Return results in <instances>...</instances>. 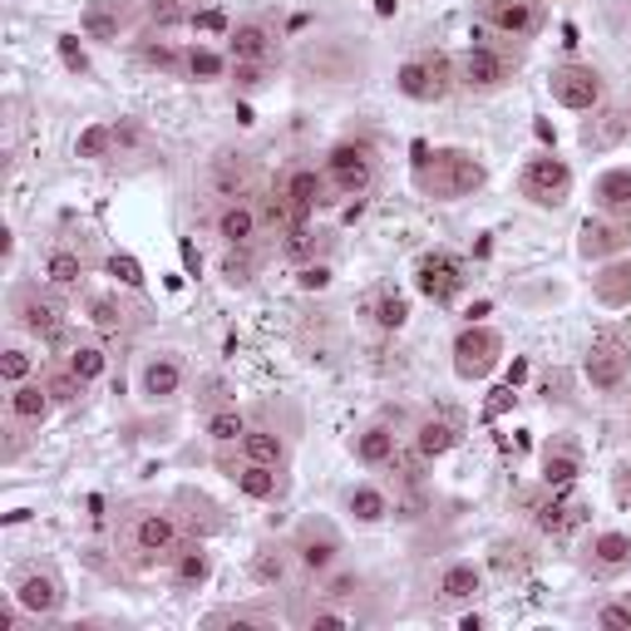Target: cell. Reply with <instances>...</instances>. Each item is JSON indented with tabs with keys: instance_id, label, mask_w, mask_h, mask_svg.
<instances>
[{
	"instance_id": "obj_1",
	"label": "cell",
	"mask_w": 631,
	"mask_h": 631,
	"mask_svg": "<svg viewBox=\"0 0 631 631\" xmlns=\"http://www.w3.org/2000/svg\"><path fill=\"white\" fill-rule=\"evenodd\" d=\"M414 173H420V187L439 203H454V197H473L489 177V168L469 153V148H439L429 153L424 144H414Z\"/></svg>"
},
{
	"instance_id": "obj_2",
	"label": "cell",
	"mask_w": 631,
	"mask_h": 631,
	"mask_svg": "<svg viewBox=\"0 0 631 631\" xmlns=\"http://www.w3.org/2000/svg\"><path fill=\"white\" fill-rule=\"evenodd\" d=\"M631 375V341L621 331H597L587 345V380L592 390H621Z\"/></svg>"
},
{
	"instance_id": "obj_3",
	"label": "cell",
	"mask_w": 631,
	"mask_h": 631,
	"mask_svg": "<svg viewBox=\"0 0 631 631\" xmlns=\"http://www.w3.org/2000/svg\"><path fill=\"white\" fill-rule=\"evenodd\" d=\"M503 360V335L489 331V325H463L454 335V375L459 380H483L493 375V365Z\"/></svg>"
},
{
	"instance_id": "obj_4",
	"label": "cell",
	"mask_w": 631,
	"mask_h": 631,
	"mask_svg": "<svg viewBox=\"0 0 631 631\" xmlns=\"http://www.w3.org/2000/svg\"><path fill=\"white\" fill-rule=\"evenodd\" d=\"M394 89H400L404 99H420V104H439V99L454 89V69L444 55L404 59L400 74H394Z\"/></svg>"
},
{
	"instance_id": "obj_5",
	"label": "cell",
	"mask_w": 631,
	"mask_h": 631,
	"mask_svg": "<svg viewBox=\"0 0 631 631\" xmlns=\"http://www.w3.org/2000/svg\"><path fill=\"white\" fill-rule=\"evenodd\" d=\"M518 187H523V197H528V203H538V207H562V203H567V193H572V168L562 163V158H552V153L528 158V168H523Z\"/></svg>"
},
{
	"instance_id": "obj_6",
	"label": "cell",
	"mask_w": 631,
	"mask_h": 631,
	"mask_svg": "<svg viewBox=\"0 0 631 631\" xmlns=\"http://www.w3.org/2000/svg\"><path fill=\"white\" fill-rule=\"evenodd\" d=\"M325 183H335L345 197H360L375 183V153L365 144H335L325 153Z\"/></svg>"
},
{
	"instance_id": "obj_7",
	"label": "cell",
	"mask_w": 631,
	"mask_h": 631,
	"mask_svg": "<svg viewBox=\"0 0 631 631\" xmlns=\"http://www.w3.org/2000/svg\"><path fill=\"white\" fill-rule=\"evenodd\" d=\"M548 89L562 108H572V114H592V108L601 104V74L592 65H558L548 79Z\"/></svg>"
},
{
	"instance_id": "obj_8",
	"label": "cell",
	"mask_w": 631,
	"mask_h": 631,
	"mask_svg": "<svg viewBox=\"0 0 631 631\" xmlns=\"http://www.w3.org/2000/svg\"><path fill=\"white\" fill-rule=\"evenodd\" d=\"M414 286H420L424 301L449 306L454 296L463 291V266L454 262L449 252H429V256H420V266H414Z\"/></svg>"
},
{
	"instance_id": "obj_9",
	"label": "cell",
	"mask_w": 631,
	"mask_h": 631,
	"mask_svg": "<svg viewBox=\"0 0 631 631\" xmlns=\"http://www.w3.org/2000/svg\"><path fill=\"white\" fill-rule=\"evenodd\" d=\"M10 601H20V611H30V617H55L59 607H65V587H59L55 572H20L15 592H10Z\"/></svg>"
},
{
	"instance_id": "obj_10",
	"label": "cell",
	"mask_w": 631,
	"mask_h": 631,
	"mask_svg": "<svg viewBox=\"0 0 631 631\" xmlns=\"http://www.w3.org/2000/svg\"><path fill=\"white\" fill-rule=\"evenodd\" d=\"M128 542H134V552L144 562L177 552V523H173V513H138L134 528H128Z\"/></svg>"
},
{
	"instance_id": "obj_11",
	"label": "cell",
	"mask_w": 631,
	"mask_h": 631,
	"mask_svg": "<svg viewBox=\"0 0 631 631\" xmlns=\"http://www.w3.org/2000/svg\"><path fill=\"white\" fill-rule=\"evenodd\" d=\"M15 316H20V325H25L30 335H39V341H59V301H49L39 286H25V291H15Z\"/></svg>"
},
{
	"instance_id": "obj_12",
	"label": "cell",
	"mask_w": 631,
	"mask_h": 631,
	"mask_svg": "<svg viewBox=\"0 0 631 631\" xmlns=\"http://www.w3.org/2000/svg\"><path fill=\"white\" fill-rule=\"evenodd\" d=\"M508 59L498 55V49H489V45H473L469 55L459 59V84H469V89H479V94H489V89H503L508 84Z\"/></svg>"
},
{
	"instance_id": "obj_13",
	"label": "cell",
	"mask_w": 631,
	"mask_h": 631,
	"mask_svg": "<svg viewBox=\"0 0 631 631\" xmlns=\"http://www.w3.org/2000/svg\"><path fill=\"white\" fill-rule=\"evenodd\" d=\"M582 256H592V262H597V256H617V252H627L631 246V222H621V217H587V222H582Z\"/></svg>"
},
{
	"instance_id": "obj_14",
	"label": "cell",
	"mask_w": 631,
	"mask_h": 631,
	"mask_svg": "<svg viewBox=\"0 0 631 631\" xmlns=\"http://www.w3.org/2000/svg\"><path fill=\"white\" fill-rule=\"evenodd\" d=\"M282 193H286V203H291V217H296V222H311L316 203L325 197V173H316V168L296 163L291 173L282 177Z\"/></svg>"
},
{
	"instance_id": "obj_15",
	"label": "cell",
	"mask_w": 631,
	"mask_h": 631,
	"mask_svg": "<svg viewBox=\"0 0 631 631\" xmlns=\"http://www.w3.org/2000/svg\"><path fill=\"white\" fill-rule=\"evenodd\" d=\"M138 390H144L148 404L177 400V390H183V365H177L173 355H153V360L138 370Z\"/></svg>"
},
{
	"instance_id": "obj_16",
	"label": "cell",
	"mask_w": 631,
	"mask_h": 631,
	"mask_svg": "<svg viewBox=\"0 0 631 631\" xmlns=\"http://www.w3.org/2000/svg\"><path fill=\"white\" fill-rule=\"evenodd\" d=\"M296 558H301L306 572H331L335 558H341V538H335L325 523H311V528H301V538H296Z\"/></svg>"
},
{
	"instance_id": "obj_17",
	"label": "cell",
	"mask_w": 631,
	"mask_h": 631,
	"mask_svg": "<svg viewBox=\"0 0 631 631\" xmlns=\"http://www.w3.org/2000/svg\"><path fill=\"white\" fill-rule=\"evenodd\" d=\"M592 203H597V213L631 222V168H607V173L592 183Z\"/></svg>"
},
{
	"instance_id": "obj_18",
	"label": "cell",
	"mask_w": 631,
	"mask_h": 631,
	"mask_svg": "<svg viewBox=\"0 0 631 631\" xmlns=\"http://www.w3.org/2000/svg\"><path fill=\"white\" fill-rule=\"evenodd\" d=\"M227 55H232V65H266V59H272V30H266L262 20L237 25L232 35H227Z\"/></svg>"
},
{
	"instance_id": "obj_19",
	"label": "cell",
	"mask_w": 631,
	"mask_h": 631,
	"mask_svg": "<svg viewBox=\"0 0 631 631\" xmlns=\"http://www.w3.org/2000/svg\"><path fill=\"white\" fill-rule=\"evenodd\" d=\"M246 183H252V173H246V163L237 153H217L213 168H207V187H213L222 203H242Z\"/></svg>"
},
{
	"instance_id": "obj_20",
	"label": "cell",
	"mask_w": 631,
	"mask_h": 631,
	"mask_svg": "<svg viewBox=\"0 0 631 631\" xmlns=\"http://www.w3.org/2000/svg\"><path fill=\"white\" fill-rule=\"evenodd\" d=\"M483 5V20L503 35H532L538 15H532V0H479Z\"/></svg>"
},
{
	"instance_id": "obj_21",
	"label": "cell",
	"mask_w": 631,
	"mask_h": 631,
	"mask_svg": "<svg viewBox=\"0 0 631 631\" xmlns=\"http://www.w3.org/2000/svg\"><path fill=\"white\" fill-rule=\"evenodd\" d=\"M256 227H262V217H256V207L246 203H222V213H217V237H222L227 246H252Z\"/></svg>"
},
{
	"instance_id": "obj_22",
	"label": "cell",
	"mask_w": 631,
	"mask_h": 631,
	"mask_svg": "<svg viewBox=\"0 0 631 631\" xmlns=\"http://www.w3.org/2000/svg\"><path fill=\"white\" fill-rule=\"evenodd\" d=\"M49 410H55V400H49L45 385H30V380L10 385V414H15L20 424H45Z\"/></svg>"
},
{
	"instance_id": "obj_23",
	"label": "cell",
	"mask_w": 631,
	"mask_h": 631,
	"mask_svg": "<svg viewBox=\"0 0 631 631\" xmlns=\"http://www.w3.org/2000/svg\"><path fill=\"white\" fill-rule=\"evenodd\" d=\"M79 30H84L89 39H118V30H124V5H118V0H89L84 15H79Z\"/></svg>"
},
{
	"instance_id": "obj_24",
	"label": "cell",
	"mask_w": 631,
	"mask_h": 631,
	"mask_svg": "<svg viewBox=\"0 0 631 631\" xmlns=\"http://www.w3.org/2000/svg\"><path fill=\"white\" fill-rule=\"evenodd\" d=\"M345 513H351L360 528H375V523L390 518V498H385L380 489H370V483H355V489L345 493Z\"/></svg>"
},
{
	"instance_id": "obj_25",
	"label": "cell",
	"mask_w": 631,
	"mask_h": 631,
	"mask_svg": "<svg viewBox=\"0 0 631 631\" xmlns=\"http://www.w3.org/2000/svg\"><path fill=\"white\" fill-rule=\"evenodd\" d=\"M479 587H483V572L473 567V562H449V567L439 572V597L444 601H469Z\"/></svg>"
},
{
	"instance_id": "obj_26",
	"label": "cell",
	"mask_w": 631,
	"mask_h": 631,
	"mask_svg": "<svg viewBox=\"0 0 631 631\" xmlns=\"http://www.w3.org/2000/svg\"><path fill=\"white\" fill-rule=\"evenodd\" d=\"M45 282L55 286V291H74V286L84 282V256H79V252H65V246H55V252L45 256Z\"/></svg>"
},
{
	"instance_id": "obj_27",
	"label": "cell",
	"mask_w": 631,
	"mask_h": 631,
	"mask_svg": "<svg viewBox=\"0 0 631 631\" xmlns=\"http://www.w3.org/2000/svg\"><path fill=\"white\" fill-rule=\"evenodd\" d=\"M355 459L370 463V469L390 463L394 459V429H390V424H370L365 434H355Z\"/></svg>"
},
{
	"instance_id": "obj_28",
	"label": "cell",
	"mask_w": 631,
	"mask_h": 631,
	"mask_svg": "<svg viewBox=\"0 0 631 631\" xmlns=\"http://www.w3.org/2000/svg\"><path fill=\"white\" fill-rule=\"evenodd\" d=\"M582 518H587V508H582V503L552 498V503H542V508H538V528L548 532V538H567L572 528H582Z\"/></svg>"
},
{
	"instance_id": "obj_29",
	"label": "cell",
	"mask_w": 631,
	"mask_h": 631,
	"mask_svg": "<svg viewBox=\"0 0 631 631\" xmlns=\"http://www.w3.org/2000/svg\"><path fill=\"white\" fill-rule=\"evenodd\" d=\"M207 577H213V558H207L197 542H187V548L173 552V582L177 587H203Z\"/></svg>"
},
{
	"instance_id": "obj_30",
	"label": "cell",
	"mask_w": 631,
	"mask_h": 631,
	"mask_svg": "<svg viewBox=\"0 0 631 631\" xmlns=\"http://www.w3.org/2000/svg\"><path fill=\"white\" fill-rule=\"evenodd\" d=\"M232 483L246 493V498H256V503L276 498V469H272V463H252V459H246L242 469L232 473Z\"/></svg>"
},
{
	"instance_id": "obj_31",
	"label": "cell",
	"mask_w": 631,
	"mask_h": 631,
	"mask_svg": "<svg viewBox=\"0 0 631 631\" xmlns=\"http://www.w3.org/2000/svg\"><path fill=\"white\" fill-rule=\"evenodd\" d=\"M454 439H459V429L449 420H424L420 434H414V449H420V459H439V454L454 449Z\"/></svg>"
},
{
	"instance_id": "obj_32",
	"label": "cell",
	"mask_w": 631,
	"mask_h": 631,
	"mask_svg": "<svg viewBox=\"0 0 631 631\" xmlns=\"http://www.w3.org/2000/svg\"><path fill=\"white\" fill-rule=\"evenodd\" d=\"M242 454L252 463H272V469H282L286 444H282V434H272V429H246L242 434Z\"/></svg>"
},
{
	"instance_id": "obj_33",
	"label": "cell",
	"mask_w": 631,
	"mask_h": 631,
	"mask_svg": "<svg viewBox=\"0 0 631 631\" xmlns=\"http://www.w3.org/2000/svg\"><path fill=\"white\" fill-rule=\"evenodd\" d=\"M627 124H631L627 114H617V108H607V114H597L587 128H582V144H587L592 153H597V148H611L621 134H627Z\"/></svg>"
},
{
	"instance_id": "obj_34",
	"label": "cell",
	"mask_w": 631,
	"mask_h": 631,
	"mask_svg": "<svg viewBox=\"0 0 631 631\" xmlns=\"http://www.w3.org/2000/svg\"><path fill=\"white\" fill-rule=\"evenodd\" d=\"M597 301L601 306H631V262H617L597 276Z\"/></svg>"
},
{
	"instance_id": "obj_35",
	"label": "cell",
	"mask_w": 631,
	"mask_h": 631,
	"mask_svg": "<svg viewBox=\"0 0 631 631\" xmlns=\"http://www.w3.org/2000/svg\"><path fill=\"white\" fill-rule=\"evenodd\" d=\"M592 562H597L601 572H617L631 562V538L627 532H601L597 542H592Z\"/></svg>"
},
{
	"instance_id": "obj_36",
	"label": "cell",
	"mask_w": 631,
	"mask_h": 631,
	"mask_svg": "<svg viewBox=\"0 0 631 631\" xmlns=\"http://www.w3.org/2000/svg\"><path fill=\"white\" fill-rule=\"evenodd\" d=\"M577 473H582L577 454H572V449H548V459H542V483H548V489H567Z\"/></svg>"
},
{
	"instance_id": "obj_37",
	"label": "cell",
	"mask_w": 631,
	"mask_h": 631,
	"mask_svg": "<svg viewBox=\"0 0 631 631\" xmlns=\"http://www.w3.org/2000/svg\"><path fill=\"white\" fill-rule=\"evenodd\" d=\"M114 144H118V128L114 124H89L84 134L74 138V153L79 158H108V153H114Z\"/></svg>"
},
{
	"instance_id": "obj_38",
	"label": "cell",
	"mask_w": 631,
	"mask_h": 631,
	"mask_svg": "<svg viewBox=\"0 0 631 631\" xmlns=\"http://www.w3.org/2000/svg\"><path fill=\"white\" fill-rule=\"evenodd\" d=\"M45 390H49V400H55V404H79V400H84V380H79V375L69 370V365H59V370H49Z\"/></svg>"
},
{
	"instance_id": "obj_39",
	"label": "cell",
	"mask_w": 631,
	"mask_h": 631,
	"mask_svg": "<svg viewBox=\"0 0 631 631\" xmlns=\"http://www.w3.org/2000/svg\"><path fill=\"white\" fill-rule=\"evenodd\" d=\"M65 365H69V370H74V375H79V380L89 385V380H99V375H104V365H108V360H104V351H99V345L79 341L74 351H69V360H65Z\"/></svg>"
},
{
	"instance_id": "obj_40",
	"label": "cell",
	"mask_w": 631,
	"mask_h": 631,
	"mask_svg": "<svg viewBox=\"0 0 631 631\" xmlns=\"http://www.w3.org/2000/svg\"><path fill=\"white\" fill-rule=\"evenodd\" d=\"M187 74H193V79H222L227 74V55H217V49H207V45H193V49H187Z\"/></svg>"
},
{
	"instance_id": "obj_41",
	"label": "cell",
	"mask_w": 631,
	"mask_h": 631,
	"mask_svg": "<svg viewBox=\"0 0 631 631\" xmlns=\"http://www.w3.org/2000/svg\"><path fill=\"white\" fill-rule=\"evenodd\" d=\"M282 252L291 256V262H301V266H306V262L316 256V232H311L306 222H291V227L282 232Z\"/></svg>"
},
{
	"instance_id": "obj_42",
	"label": "cell",
	"mask_w": 631,
	"mask_h": 631,
	"mask_svg": "<svg viewBox=\"0 0 631 631\" xmlns=\"http://www.w3.org/2000/svg\"><path fill=\"white\" fill-rule=\"evenodd\" d=\"M144 59H148L153 69H168V74H187V55H177V49L163 45V39H158V45L148 39V45H144Z\"/></svg>"
},
{
	"instance_id": "obj_43",
	"label": "cell",
	"mask_w": 631,
	"mask_h": 631,
	"mask_svg": "<svg viewBox=\"0 0 631 631\" xmlns=\"http://www.w3.org/2000/svg\"><path fill=\"white\" fill-rule=\"evenodd\" d=\"M89 321L99 325V331H124V311H118V301L114 296H94V301H89Z\"/></svg>"
},
{
	"instance_id": "obj_44",
	"label": "cell",
	"mask_w": 631,
	"mask_h": 631,
	"mask_svg": "<svg viewBox=\"0 0 631 631\" xmlns=\"http://www.w3.org/2000/svg\"><path fill=\"white\" fill-rule=\"evenodd\" d=\"M404 321H410L404 296H380V301H375V325H380V331H400Z\"/></svg>"
},
{
	"instance_id": "obj_45",
	"label": "cell",
	"mask_w": 631,
	"mask_h": 631,
	"mask_svg": "<svg viewBox=\"0 0 631 631\" xmlns=\"http://www.w3.org/2000/svg\"><path fill=\"white\" fill-rule=\"evenodd\" d=\"M30 370H35V360H30V351H20V345H10V351L0 355V380L5 385L30 380Z\"/></svg>"
},
{
	"instance_id": "obj_46",
	"label": "cell",
	"mask_w": 631,
	"mask_h": 631,
	"mask_svg": "<svg viewBox=\"0 0 631 631\" xmlns=\"http://www.w3.org/2000/svg\"><path fill=\"white\" fill-rule=\"evenodd\" d=\"M207 434H213L217 444H232V439H242V434H246V424H242V414H237V410H217L213 420H207Z\"/></svg>"
},
{
	"instance_id": "obj_47",
	"label": "cell",
	"mask_w": 631,
	"mask_h": 631,
	"mask_svg": "<svg viewBox=\"0 0 631 631\" xmlns=\"http://www.w3.org/2000/svg\"><path fill=\"white\" fill-rule=\"evenodd\" d=\"M108 272H114L124 286H144V266H138V256H128V252L108 256Z\"/></svg>"
},
{
	"instance_id": "obj_48",
	"label": "cell",
	"mask_w": 631,
	"mask_h": 631,
	"mask_svg": "<svg viewBox=\"0 0 631 631\" xmlns=\"http://www.w3.org/2000/svg\"><path fill=\"white\" fill-rule=\"evenodd\" d=\"M193 30H203V35H232V25H227V15L222 10H193V20H187Z\"/></svg>"
},
{
	"instance_id": "obj_49",
	"label": "cell",
	"mask_w": 631,
	"mask_h": 631,
	"mask_svg": "<svg viewBox=\"0 0 631 631\" xmlns=\"http://www.w3.org/2000/svg\"><path fill=\"white\" fill-rule=\"evenodd\" d=\"M252 572H256V582H266V587H272V582L286 577V562L276 558V552H256V558H252Z\"/></svg>"
},
{
	"instance_id": "obj_50",
	"label": "cell",
	"mask_w": 631,
	"mask_h": 631,
	"mask_svg": "<svg viewBox=\"0 0 631 631\" xmlns=\"http://www.w3.org/2000/svg\"><path fill=\"white\" fill-rule=\"evenodd\" d=\"M55 45H59V59H65V65L74 69V74H89V59H84V49H79L74 35H59Z\"/></svg>"
},
{
	"instance_id": "obj_51",
	"label": "cell",
	"mask_w": 631,
	"mask_h": 631,
	"mask_svg": "<svg viewBox=\"0 0 631 631\" xmlns=\"http://www.w3.org/2000/svg\"><path fill=\"white\" fill-rule=\"evenodd\" d=\"M237 252H242V246H232V252H227L222 276H227L232 286H246V282H252V262H246V256H237Z\"/></svg>"
},
{
	"instance_id": "obj_52",
	"label": "cell",
	"mask_w": 631,
	"mask_h": 631,
	"mask_svg": "<svg viewBox=\"0 0 631 631\" xmlns=\"http://www.w3.org/2000/svg\"><path fill=\"white\" fill-rule=\"evenodd\" d=\"M148 15H153V25H177V20H193L183 5H177V0H153V5H148Z\"/></svg>"
},
{
	"instance_id": "obj_53",
	"label": "cell",
	"mask_w": 631,
	"mask_h": 631,
	"mask_svg": "<svg viewBox=\"0 0 631 631\" xmlns=\"http://www.w3.org/2000/svg\"><path fill=\"white\" fill-rule=\"evenodd\" d=\"M601 627L607 631H621V627H631V601H611V607H601Z\"/></svg>"
},
{
	"instance_id": "obj_54",
	"label": "cell",
	"mask_w": 631,
	"mask_h": 631,
	"mask_svg": "<svg viewBox=\"0 0 631 631\" xmlns=\"http://www.w3.org/2000/svg\"><path fill=\"white\" fill-rule=\"evenodd\" d=\"M296 282H301V291H325V286H331V272H325V266H316V262H306Z\"/></svg>"
},
{
	"instance_id": "obj_55",
	"label": "cell",
	"mask_w": 631,
	"mask_h": 631,
	"mask_svg": "<svg viewBox=\"0 0 631 631\" xmlns=\"http://www.w3.org/2000/svg\"><path fill=\"white\" fill-rule=\"evenodd\" d=\"M311 627H351V617H345V611H316Z\"/></svg>"
},
{
	"instance_id": "obj_56",
	"label": "cell",
	"mask_w": 631,
	"mask_h": 631,
	"mask_svg": "<svg viewBox=\"0 0 631 631\" xmlns=\"http://www.w3.org/2000/svg\"><path fill=\"white\" fill-rule=\"evenodd\" d=\"M351 587H355V572H341V577H335L331 587H325V597H345Z\"/></svg>"
},
{
	"instance_id": "obj_57",
	"label": "cell",
	"mask_w": 631,
	"mask_h": 631,
	"mask_svg": "<svg viewBox=\"0 0 631 631\" xmlns=\"http://www.w3.org/2000/svg\"><path fill=\"white\" fill-rule=\"evenodd\" d=\"M617 498L621 503L631 498V463H621V469H617Z\"/></svg>"
},
{
	"instance_id": "obj_58",
	"label": "cell",
	"mask_w": 631,
	"mask_h": 631,
	"mask_svg": "<svg viewBox=\"0 0 631 631\" xmlns=\"http://www.w3.org/2000/svg\"><path fill=\"white\" fill-rule=\"evenodd\" d=\"M523 375H528V360H513V370H508V385H518Z\"/></svg>"
}]
</instances>
